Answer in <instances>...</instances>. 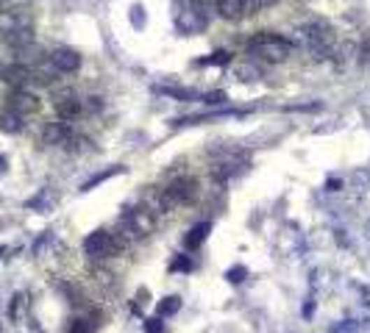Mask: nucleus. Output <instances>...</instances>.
I'll return each mask as SVG.
<instances>
[{
	"instance_id": "1",
	"label": "nucleus",
	"mask_w": 370,
	"mask_h": 333,
	"mask_svg": "<svg viewBox=\"0 0 370 333\" xmlns=\"http://www.w3.org/2000/svg\"><path fill=\"white\" fill-rule=\"evenodd\" d=\"M248 50H250V56H259L262 61H270V64H276V61H284L287 56H290V42L287 39H281V36H276V34H256L250 42H248Z\"/></svg>"
},
{
	"instance_id": "2",
	"label": "nucleus",
	"mask_w": 370,
	"mask_h": 333,
	"mask_svg": "<svg viewBox=\"0 0 370 333\" xmlns=\"http://www.w3.org/2000/svg\"><path fill=\"white\" fill-rule=\"evenodd\" d=\"M195 195H198V181L184 175V178H176V181L167 186L162 203H164L167 209H170V206H184V203H192Z\"/></svg>"
},
{
	"instance_id": "3",
	"label": "nucleus",
	"mask_w": 370,
	"mask_h": 333,
	"mask_svg": "<svg viewBox=\"0 0 370 333\" xmlns=\"http://www.w3.org/2000/svg\"><path fill=\"white\" fill-rule=\"evenodd\" d=\"M201 8H204V3H201V0H192V3H187V6L178 11V28H181L184 34H198V31L206 28V14H204Z\"/></svg>"
},
{
	"instance_id": "4",
	"label": "nucleus",
	"mask_w": 370,
	"mask_h": 333,
	"mask_svg": "<svg viewBox=\"0 0 370 333\" xmlns=\"http://www.w3.org/2000/svg\"><path fill=\"white\" fill-rule=\"evenodd\" d=\"M84 250H87V256H92V258H106V256H112V253L118 250V242H115V236H112L109 230H95V233L87 236Z\"/></svg>"
},
{
	"instance_id": "5",
	"label": "nucleus",
	"mask_w": 370,
	"mask_h": 333,
	"mask_svg": "<svg viewBox=\"0 0 370 333\" xmlns=\"http://www.w3.org/2000/svg\"><path fill=\"white\" fill-rule=\"evenodd\" d=\"M50 64H53V70H59V73H76V70L81 67V56H78L73 47H56V50L50 53Z\"/></svg>"
},
{
	"instance_id": "6",
	"label": "nucleus",
	"mask_w": 370,
	"mask_h": 333,
	"mask_svg": "<svg viewBox=\"0 0 370 333\" xmlns=\"http://www.w3.org/2000/svg\"><path fill=\"white\" fill-rule=\"evenodd\" d=\"M8 109L17 111L20 117H25V114H36V111H39V98L31 95V92H25V89H14L11 98H8Z\"/></svg>"
},
{
	"instance_id": "7",
	"label": "nucleus",
	"mask_w": 370,
	"mask_h": 333,
	"mask_svg": "<svg viewBox=\"0 0 370 333\" xmlns=\"http://www.w3.org/2000/svg\"><path fill=\"white\" fill-rule=\"evenodd\" d=\"M28 28V17L17 8H0V34H14V31H22Z\"/></svg>"
},
{
	"instance_id": "8",
	"label": "nucleus",
	"mask_w": 370,
	"mask_h": 333,
	"mask_svg": "<svg viewBox=\"0 0 370 333\" xmlns=\"http://www.w3.org/2000/svg\"><path fill=\"white\" fill-rule=\"evenodd\" d=\"M215 3H218V14L223 20H232V22H237V20L250 14L248 0H215Z\"/></svg>"
},
{
	"instance_id": "9",
	"label": "nucleus",
	"mask_w": 370,
	"mask_h": 333,
	"mask_svg": "<svg viewBox=\"0 0 370 333\" xmlns=\"http://www.w3.org/2000/svg\"><path fill=\"white\" fill-rule=\"evenodd\" d=\"M3 81L6 84H14V87H22L28 81H34V70H28L25 64H11L3 70Z\"/></svg>"
},
{
	"instance_id": "10",
	"label": "nucleus",
	"mask_w": 370,
	"mask_h": 333,
	"mask_svg": "<svg viewBox=\"0 0 370 333\" xmlns=\"http://www.w3.org/2000/svg\"><path fill=\"white\" fill-rule=\"evenodd\" d=\"M56 111L62 119H73L81 114V101L76 95H62V98H56Z\"/></svg>"
},
{
	"instance_id": "11",
	"label": "nucleus",
	"mask_w": 370,
	"mask_h": 333,
	"mask_svg": "<svg viewBox=\"0 0 370 333\" xmlns=\"http://www.w3.org/2000/svg\"><path fill=\"white\" fill-rule=\"evenodd\" d=\"M209 230H212V222H201V225H195L190 233H187V247H198V244H204V239L209 236Z\"/></svg>"
},
{
	"instance_id": "12",
	"label": "nucleus",
	"mask_w": 370,
	"mask_h": 333,
	"mask_svg": "<svg viewBox=\"0 0 370 333\" xmlns=\"http://www.w3.org/2000/svg\"><path fill=\"white\" fill-rule=\"evenodd\" d=\"M0 128H3L6 133H17V131L22 128V117H20L17 111L6 109L3 114H0Z\"/></svg>"
},
{
	"instance_id": "13",
	"label": "nucleus",
	"mask_w": 370,
	"mask_h": 333,
	"mask_svg": "<svg viewBox=\"0 0 370 333\" xmlns=\"http://www.w3.org/2000/svg\"><path fill=\"white\" fill-rule=\"evenodd\" d=\"M128 222H131V228H134L136 236H142V233H148V230L153 228V222H150V217H148V212H131Z\"/></svg>"
},
{
	"instance_id": "14",
	"label": "nucleus",
	"mask_w": 370,
	"mask_h": 333,
	"mask_svg": "<svg viewBox=\"0 0 370 333\" xmlns=\"http://www.w3.org/2000/svg\"><path fill=\"white\" fill-rule=\"evenodd\" d=\"M67 139V131H64V125H59V122H50L48 128H45V142L48 145H59V142H64Z\"/></svg>"
},
{
	"instance_id": "15",
	"label": "nucleus",
	"mask_w": 370,
	"mask_h": 333,
	"mask_svg": "<svg viewBox=\"0 0 370 333\" xmlns=\"http://www.w3.org/2000/svg\"><path fill=\"white\" fill-rule=\"evenodd\" d=\"M123 172V167H112V170H106V172H98L95 178H90L84 186H81V192H90V189H95L98 184H104V181H109V178H115V175H120Z\"/></svg>"
},
{
	"instance_id": "16",
	"label": "nucleus",
	"mask_w": 370,
	"mask_h": 333,
	"mask_svg": "<svg viewBox=\"0 0 370 333\" xmlns=\"http://www.w3.org/2000/svg\"><path fill=\"white\" fill-rule=\"evenodd\" d=\"M178 309H181V300H178L176 295H173V297H164V300L159 303V314H162V317H167V314H176Z\"/></svg>"
},
{
	"instance_id": "17",
	"label": "nucleus",
	"mask_w": 370,
	"mask_h": 333,
	"mask_svg": "<svg viewBox=\"0 0 370 333\" xmlns=\"http://www.w3.org/2000/svg\"><path fill=\"white\" fill-rule=\"evenodd\" d=\"M90 331H92V323L90 320H73V325H70L67 333H90Z\"/></svg>"
},
{
	"instance_id": "18",
	"label": "nucleus",
	"mask_w": 370,
	"mask_h": 333,
	"mask_svg": "<svg viewBox=\"0 0 370 333\" xmlns=\"http://www.w3.org/2000/svg\"><path fill=\"white\" fill-rule=\"evenodd\" d=\"M145 333H167V331H164V323L159 317H153V320L145 323Z\"/></svg>"
},
{
	"instance_id": "19",
	"label": "nucleus",
	"mask_w": 370,
	"mask_h": 333,
	"mask_svg": "<svg viewBox=\"0 0 370 333\" xmlns=\"http://www.w3.org/2000/svg\"><path fill=\"white\" fill-rule=\"evenodd\" d=\"M246 275H248L246 267H234V269H229V281H232V283H243Z\"/></svg>"
},
{
	"instance_id": "20",
	"label": "nucleus",
	"mask_w": 370,
	"mask_h": 333,
	"mask_svg": "<svg viewBox=\"0 0 370 333\" xmlns=\"http://www.w3.org/2000/svg\"><path fill=\"white\" fill-rule=\"evenodd\" d=\"M278 0H248V8H250V14L253 11H259V8H270V6H276Z\"/></svg>"
},
{
	"instance_id": "21",
	"label": "nucleus",
	"mask_w": 370,
	"mask_h": 333,
	"mask_svg": "<svg viewBox=\"0 0 370 333\" xmlns=\"http://www.w3.org/2000/svg\"><path fill=\"white\" fill-rule=\"evenodd\" d=\"M360 56H362V61H370V34L365 36V42H362V50H360Z\"/></svg>"
},
{
	"instance_id": "22",
	"label": "nucleus",
	"mask_w": 370,
	"mask_h": 333,
	"mask_svg": "<svg viewBox=\"0 0 370 333\" xmlns=\"http://www.w3.org/2000/svg\"><path fill=\"white\" fill-rule=\"evenodd\" d=\"M204 101H206V103H223V101H226V95H223V92H212V95H206Z\"/></svg>"
},
{
	"instance_id": "23",
	"label": "nucleus",
	"mask_w": 370,
	"mask_h": 333,
	"mask_svg": "<svg viewBox=\"0 0 370 333\" xmlns=\"http://www.w3.org/2000/svg\"><path fill=\"white\" fill-rule=\"evenodd\" d=\"M131 11H134V14H131V17H134V25L139 28V25H142V6H134Z\"/></svg>"
},
{
	"instance_id": "24",
	"label": "nucleus",
	"mask_w": 370,
	"mask_h": 333,
	"mask_svg": "<svg viewBox=\"0 0 370 333\" xmlns=\"http://www.w3.org/2000/svg\"><path fill=\"white\" fill-rule=\"evenodd\" d=\"M173 269H190V261H187V258H181V261H176V264H173Z\"/></svg>"
},
{
	"instance_id": "25",
	"label": "nucleus",
	"mask_w": 370,
	"mask_h": 333,
	"mask_svg": "<svg viewBox=\"0 0 370 333\" xmlns=\"http://www.w3.org/2000/svg\"><path fill=\"white\" fill-rule=\"evenodd\" d=\"M3 170H6V158L0 156V172H3Z\"/></svg>"
},
{
	"instance_id": "26",
	"label": "nucleus",
	"mask_w": 370,
	"mask_h": 333,
	"mask_svg": "<svg viewBox=\"0 0 370 333\" xmlns=\"http://www.w3.org/2000/svg\"><path fill=\"white\" fill-rule=\"evenodd\" d=\"M201 3H206V0H201Z\"/></svg>"
}]
</instances>
